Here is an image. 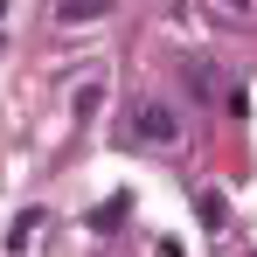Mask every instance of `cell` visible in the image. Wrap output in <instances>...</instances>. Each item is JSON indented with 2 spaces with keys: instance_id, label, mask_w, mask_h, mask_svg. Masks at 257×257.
Here are the masks:
<instances>
[{
  "instance_id": "1",
  "label": "cell",
  "mask_w": 257,
  "mask_h": 257,
  "mask_svg": "<svg viewBox=\"0 0 257 257\" xmlns=\"http://www.w3.org/2000/svg\"><path fill=\"white\" fill-rule=\"evenodd\" d=\"M125 139L146 146V153H181L188 146V125H181V111H174L167 97H139L125 111Z\"/></svg>"
},
{
  "instance_id": "2",
  "label": "cell",
  "mask_w": 257,
  "mask_h": 257,
  "mask_svg": "<svg viewBox=\"0 0 257 257\" xmlns=\"http://www.w3.org/2000/svg\"><path fill=\"white\" fill-rule=\"evenodd\" d=\"M209 21H215V28L250 35V28H257V0H209Z\"/></svg>"
},
{
  "instance_id": "3",
  "label": "cell",
  "mask_w": 257,
  "mask_h": 257,
  "mask_svg": "<svg viewBox=\"0 0 257 257\" xmlns=\"http://www.w3.org/2000/svg\"><path fill=\"white\" fill-rule=\"evenodd\" d=\"M35 236H42V209H28V215H21V222H14V236H7V250L21 257V250H28V243H35Z\"/></svg>"
},
{
  "instance_id": "4",
  "label": "cell",
  "mask_w": 257,
  "mask_h": 257,
  "mask_svg": "<svg viewBox=\"0 0 257 257\" xmlns=\"http://www.w3.org/2000/svg\"><path fill=\"white\" fill-rule=\"evenodd\" d=\"M111 0H56V21H97Z\"/></svg>"
}]
</instances>
